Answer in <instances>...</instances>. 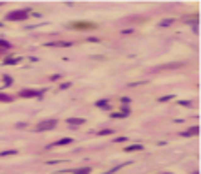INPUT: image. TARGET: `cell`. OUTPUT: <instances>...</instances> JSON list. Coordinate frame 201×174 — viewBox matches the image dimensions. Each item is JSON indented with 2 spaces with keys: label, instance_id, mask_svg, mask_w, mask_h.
Returning a JSON list of instances; mask_svg holds the SVG:
<instances>
[{
  "label": "cell",
  "instance_id": "16",
  "mask_svg": "<svg viewBox=\"0 0 201 174\" xmlns=\"http://www.w3.org/2000/svg\"><path fill=\"white\" fill-rule=\"evenodd\" d=\"M175 95H166V97H161L159 98V102H168V100H173Z\"/></svg>",
  "mask_w": 201,
  "mask_h": 174
},
{
  "label": "cell",
  "instance_id": "15",
  "mask_svg": "<svg viewBox=\"0 0 201 174\" xmlns=\"http://www.w3.org/2000/svg\"><path fill=\"white\" fill-rule=\"evenodd\" d=\"M0 48H7V49H11V42H7V40H4V39H0Z\"/></svg>",
  "mask_w": 201,
  "mask_h": 174
},
{
  "label": "cell",
  "instance_id": "23",
  "mask_svg": "<svg viewBox=\"0 0 201 174\" xmlns=\"http://www.w3.org/2000/svg\"><path fill=\"white\" fill-rule=\"evenodd\" d=\"M60 77H62V74H53V76H51V81H58Z\"/></svg>",
  "mask_w": 201,
  "mask_h": 174
},
{
  "label": "cell",
  "instance_id": "11",
  "mask_svg": "<svg viewBox=\"0 0 201 174\" xmlns=\"http://www.w3.org/2000/svg\"><path fill=\"white\" fill-rule=\"evenodd\" d=\"M90 172H92V169H90V167H83V169H76L72 174H90Z\"/></svg>",
  "mask_w": 201,
  "mask_h": 174
},
{
  "label": "cell",
  "instance_id": "18",
  "mask_svg": "<svg viewBox=\"0 0 201 174\" xmlns=\"http://www.w3.org/2000/svg\"><path fill=\"white\" fill-rule=\"evenodd\" d=\"M111 118H125V114H124V113H113Z\"/></svg>",
  "mask_w": 201,
  "mask_h": 174
},
{
  "label": "cell",
  "instance_id": "19",
  "mask_svg": "<svg viewBox=\"0 0 201 174\" xmlns=\"http://www.w3.org/2000/svg\"><path fill=\"white\" fill-rule=\"evenodd\" d=\"M71 83H62V85H60V90H67V88H71Z\"/></svg>",
  "mask_w": 201,
  "mask_h": 174
},
{
  "label": "cell",
  "instance_id": "8",
  "mask_svg": "<svg viewBox=\"0 0 201 174\" xmlns=\"http://www.w3.org/2000/svg\"><path fill=\"white\" fill-rule=\"evenodd\" d=\"M143 150V146L141 144H134V146H125L124 148V151L125 153H131V151H141Z\"/></svg>",
  "mask_w": 201,
  "mask_h": 174
},
{
  "label": "cell",
  "instance_id": "7",
  "mask_svg": "<svg viewBox=\"0 0 201 174\" xmlns=\"http://www.w3.org/2000/svg\"><path fill=\"white\" fill-rule=\"evenodd\" d=\"M74 141L72 139H69V137H65V139H60V141H57L55 144H49L48 148H53V146H64V144H72Z\"/></svg>",
  "mask_w": 201,
  "mask_h": 174
},
{
  "label": "cell",
  "instance_id": "10",
  "mask_svg": "<svg viewBox=\"0 0 201 174\" xmlns=\"http://www.w3.org/2000/svg\"><path fill=\"white\" fill-rule=\"evenodd\" d=\"M18 62H21V58H5L4 65H16Z\"/></svg>",
  "mask_w": 201,
  "mask_h": 174
},
{
  "label": "cell",
  "instance_id": "26",
  "mask_svg": "<svg viewBox=\"0 0 201 174\" xmlns=\"http://www.w3.org/2000/svg\"><path fill=\"white\" fill-rule=\"evenodd\" d=\"M162 174H171V172H162Z\"/></svg>",
  "mask_w": 201,
  "mask_h": 174
},
{
  "label": "cell",
  "instance_id": "13",
  "mask_svg": "<svg viewBox=\"0 0 201 174\" xmlns=\"http://www.w3.org/2000/svg\"><path fill=\"white\" fill-rule=\"evenodd\" d=\"M16 153H18L16 150H7V151H2V153H0V156H9V155H16Z\"/></svg>",
  "mask_w": 201,
  "mask_h": 174
},
{
  "label": "cell",
  "instance_id": "17",
  "mask_svg": "<svg viewBox=\"0 0 201 174\" xmlns=\"http://www.w3.org/2000/svg\"><path fill=\"white\" fill-rule=\"evenodd\" d=\"M4 83H5L7 86H9V85H13V79H11L9 76H4Z\"/></svg>",
  "mask_w": 201,
  "mask_h": 174
},
{
  "label": "cell",
  "instance_id": "2",
  "mask_svg": "<svg viewBox=\"0 0 201 174\" xmlns=\"http://www.w3.org/2000/svg\"><path fill=\"white\" fill-rule=\"evenodd\" d=\"M57 123H58V121L55 120V118L41 121V123H37V125H36V132H48V130L55 129V127H57Z\"/></svg>",
  "mask_w": 201,
  "mask_h": 174
},
{
  "label": "cell",
  "instance_id": "27",
  "mask_svg": "<svg viewBox=\"0 0 201 174\" xmlns=\"http://www.w3.org/2000/svg\"><path fill=\"white\" fill-rule=\"evenodd\" d=\"M0 5H4V2H0Z\"/></svg>",
  "mask_w": 201,
  "mask_h": 174
},
{
  "label": "cell",
  "instance_id": "24",
  "mask_svg": "<svg viewBox=\"0 0 201 174\" xmlns=\"http://www.w3.org/2000/svg\"><path fill=\"white\" fill-rule=\"evenodd\" d=\"M122 34H124V35H129V34H134L132 30H122Z\"/></svg>",
  "mask_w": 201,
  "mask_h": 174
},
{
  "label": "cell",
  "instance_id": "1",
  "mask_svg": "<svg viewBox=\"0 0 201 174\" xmlns=\"http://www.w3.org/2000/svg\"><path fill=\"white\" fill-rule=\"evenodd\" d=\"M28 18V11L27 9H16V11H11L7 16H5V19L7 21H23V19Z\"/></svg>",
  "mask_w": 201,
  "mask_h": 174
},
{
  "label": "cell",
  "instance_id": "5",
  "mask_svg": "<svg viewBox=\"0 0 201 174\" xmlns=\"http://www.w3.org/2000/svg\"><path fill=\"white\" fill-rule=\"evenodd\" d=\"M198 134H199V127H191V129H189V130H185V132H182V135H183V137H191V135H198Z\"/></svg>",
  "mask_w": 201,
  "mask_h": 174
},
{
  "label": "cell",
  "instance_id": "12",
  "mask_svg": "<svg viewBox=\"0 0 201 174\" xmlns=\"http://www.w3.org/2000/svg\"><path fill=\"white\" fill-rule=\"evenodd\" d=\"M0 102H13V97L5 93H0Z\"/></svg>",
  "mask_w": 201,
  "mask_h": 174
},
{
  "label": "cell",
  "instance_id": "22",
  "mask_svg": "<svg viewBox=\"0 0 201 174\" xmlns=\"http://www.w3.org/2000/svg\"><path fill=\"white\" fill-rule=\"evenodd\" d=\"M113 141H115V143H125V141H127V137H115Z\"/></svg>",
  "mask_w": 201,
  "mask_h": 174
},
{
  "label": "cell",
  "instance_id": "28",
  "mask_svg": "<svg viewBox=\"0 0 201 174\" xmlns=\"http://www.w3.org/2000/svg\"><path fill=\"white\" fill-rule=\"evenodd\" d=\"M192 174H199V172H192Z\"/></svg>",
  "mask_w": 201,
  "mask_h": 174
},
{
  "label": "cell",
  "instance_id": "6",
  "mask_svg": "<svg viewBox=\"0 0 201 174\" xmlns=\"http://www.w3.org/2000/svg\"><path fill=\"white\" fill-rule=\"evenodd\" d=\"M65 121L71 127H76V125H83V123H85V118H67Z\"/></svg>",
  "mask_w": 201,
  "mask_h": 174
},
{
  "label": "cell",
  "instance_id": "14",
  "mask_svg": "<svg viewBox=\"0 0 201 174\" xmlns=\"http://www.w3.org/2000/svg\"><path fill=\"white\" fill-rule=\"evenodd\" d=\"M99 135H113V130L111 129H106V130H101V132H97Z\"/></svg>",
  "mask_w": 201,
  "mask_h": 174
},
{
  "label": "cell",
  "instance_id": "4",
  "mask_svg": "<svg viewBox=\"0 0 201 174\" xmlns=\"http://www.w3.org/2000/svg\"><path fill=\"white\" fill-rule=\"evenodd\" d=\"M46 48H69V46H72V42H69V40H57V42H46Z\"/></svg>",
  "mask_w": 201,
  "mask_h": 174
},
{
  "label": "cell",
  "instance_id": "25",
  "mask_svg": "<svg viewBox=\"0 0 201 174\" xmlns=\"http://www.w3.org/2000/svg\"><path fill=\"white\" fill-rule=\"evenodd\" d=\"M0 27H4V23H0Z\"/></svg>",
  "mask_w": 201,
  "mask_h": 174
},
{
  "label": "cell",
  "instance_id": "9",
  "mask_svg": "<svg viewBox=\"0 0 201 174\" xmlns=\"http://www.w3.org/2000/svg\"><path fill=\"white\" fill-rule=\"evenodd\" d=\"M95 106H97L99 109H111V106H109V102H108V100H97V102H95Z\"/></svg>",
  "mask_w": 201,
  "mask_h": 174
},
{
  "label": "cell",
  "instance_id": "3",
  "mask_svg": "<svg viewBox=\"0 0 201 174\" xmlns=\"http://www.w3.org/2000/svg\"><path fill=\"white\" fill-rule=\"evenodd\" d=\"M44 93V90H20V97L23 98H32V97H41Z\"/></svg>",
  "mask_w": 201,
  "mask_h": 174
},
{
  "label": "cell",
  "instance_id": "20",
  "mask_svg": "<svg viewBox=\"0 0 201 174\" xmlns=\"http://www.w3.org/2000/svg\"><path fill=\"white\" fill-rule=\"evenodd\" d=\"M180 106H185V107H189V106H192V102H189V100H180Z\"/></svg>",
  "mask_w": 201,
  "mask_h": 174
},
{
  "label": "cell",
  "instance_id": "21",
  "mask_svg": "<svg viewBox=\"0 0 201 174\" xmlns=\"http://www.w3.org/2000/svg\"><path fill=\"white\" fill-rule=\"evenodd\" d=\"M171 23H173V19H166V21H162V23H161V27H170Z\"/></svg>",
  "mask_w": 201,
  "mask_h": 174
}]
</instances>
